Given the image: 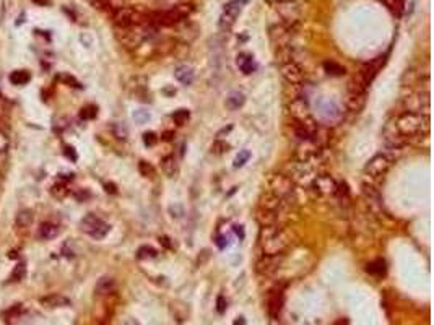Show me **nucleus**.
<instances>
[{"instance_id": "51", "label": "nucleus", "mask_w": 434, "mask_h": 325, "mask_svg": "<svg viewBox=\"0 0 434 325\" xmlns=\"http://www.w3.org/2000/svg\"><path fill=\"white\" fill-rule=\"evenodd\" d=\"M235 325H244V319H242V317H239V320H236V322H235Z\"/></svg>"}, {"instance_id": "50", "label": "nucleus", "mask_w": 434, "mask_h": 325, "mask_svg": "<svg viewBox=\"0 0 434 325\" xmlns=\"http://www.w3.org/2000/svg\"><path fill=\"white\" fill-rule=\"evenodd\" d=\"M171 137H173V133H171V132H166L164 135H163V140H171Z\"/></svg>"}, {"instance_id": "43", "label": "nucleus", "mask_w": 434, "mask_h": 325, "mask_svg": "<svg viewBox=\"0 0 434 325\" xmlns=\"http://www.w3.org/2000/svg\"><path fill=\"white\" fill-rule=\"evenodd\" d=\"M143 142H145V145L153 146L155 143L158 142V137H156V133H153V132H146V133H143Z\"/></svg>"}, {"instance_id": "8", "label": "nucleus", "mask_w": 434, "mask_h": 325, "mask_svg": "<svg viewBox=\"0 0 434 325\" xmlns=\"http://www.w3.org/2000/svg\"><path fill=\"white\" fill-rule=\"evenodd\" d=\"M402 106L405 112L412 114H428L429 111V93L428 91H418L407 94L402 99Z\"/></svg>"}, {"instance_id": "24", "label": "nucleus", "mask_w": 434, "mask_h": 325, "mask_svg": "<svg viewBox=\"0 0 434 325\" xmlns=\"http://www.w3.org/2000/svg\"><path fill=\"white\" fill-rule=\"evenodd\" d=\"M174 76H176V80L187 87V85H192V81H194V70L187 65L178 67L174 72Z\"/></svg>"}, {"instance_id": "36", "label": "nucleus", "mask_w": 434, "mask_h": 325, "mask_svg": "<svg viewBox=\"0 0 434 325\" xmlns=\"http://www.w3.org/2000/svg\"><path fill=\"white\" fill-rule=\"evenodd\" d=\"M189 117H190V114L187 109H179V111H176L173 114V121L176 124H179V126H184V124L189 121Z\"/></svg>"}, {"instance_id": "1", "label": "nucleus", "mask_w": 434, "mask_h": 325, "mask_svg": "<svg viewBox=\"0 0 434 325\" xmlns=\"http://www.w3.org/2000/svg\"><path fill=\"white\" fill-rule=\"evenodd\" d=\"M296 241L293 229L285 226H264L259 234V246L264 255H280Z\"/></svg>"}, {"instance_id": "42", "label": "nucleus", "mask_w": 434, "mask_h": 325, "mask_svg": "<svg viewBox=\"0 0 434 325\" xmlns=\"http://www.w3.org/2000/svg\"><path fill=\"white\" fill-rule=\"evenodd\" d=\"M133 119H135L138 124H145L150 121V114H148V111H135L133 112Z\"/></svg>"}, {"instance_id": "13", "label": "nucleus", "mask_w": 434, "mask_h": 325, "mask_svg": "<svg viewBox=\"0 0 434 325\" xmlns=\"http://www.w3.org/2000/svg\"><path fill=\"white\" fill-rule=\"evenodd\" d=\"M321 146L312 140H299L296 146V160L301 162H312L317 158Z\"/></svg>"}, {"instance_id": "39", "label": "nucleus", "mask_w": 434, "mask_h": 325, "mask_svg": "<svg viewBox=\"0 0 434 325\" xmlns=\"http://www.w3.org/2000/svg\"><path fill=\"white\" fill-rule=\"evenodd\" d=\"M98 114L96 106H85L82 111H80V117L85 119V121H90V119H94Z\"/></svg>"}, {"instance_id": "23", "label": "nucleus", "mask_w": 434, "mask_h": 325, "mask_svg": "<svg viewBox=\"0 0 434 325\" xmlns=\"http://www.w3.org/2000/svg\"><path fill=\"white\" fill-rule=\"evenodd\" d=\"M41 303L44 304L46 307H67V306H70V299L62 294H51V296L42 298Z\"/></svg>"}, {"instance_id": "25", "label": "nucleus", "mask_w": 434, "mask_h": 325, "mask_svg": "<svg viewBox=\"0 0 434 325\" xmlns=\"http://www.w3.org/2000/svg\"><path fill=\"white\" fill-rule=\"evenodd\" d=\"M236 64L241 69L242 73H246V75H249L255 70L254 59H252V55H249V54H239L236 59Z\"/></svg>"}, {"instance_id": "30", "label": "nucleus", "mask_w": 434, "mask_h": 325, "mask_svg": "<svg viewBox=\"0 0 434 325\" xmlns=\"http://www.w3.org/2000/svg\"><path fill=\"white\" fill-rule=\"evenodd\" d=\"M366 103V94H350V98H348V108L351 109V111H361Z\"/></svg>"}, {"instance_id": "34", "label": "nucleus", "mask_w": 434, "mask_h": 325, "mask_svg": "<svg viewBox=\"0 0 434 325\" xmlns=\"http://www.w3.org/2000/svg\"><path fill=\"white\" fill-rule=\"evenodd\" d=\"M382 2L387 5V8L394 15L400 17L405 10V0H382Z\"/></svg>"}, {"instance_id": "4", "label": "nucleus", "mask_w": 434, "mask_h": 325, "mask_svg": "<svg viewBox=\"0 0 434 325\" xmlns=\"http://www.w3.org/2000/svg\"><path fill=\"white\" fill-rule=\"evenodd\" d=\"M194 12L192 5H187V3H182V5H176L171 10H164V12H156V13H150V23L155 28L158 26H174L178 23L184 21L190 13Z\"/></svg>"}, {"instance_id": "18", "label": "nucleus", "mask_w": 434, "mask_h": 325, "mask_svg": "<svg viewBox=\"0 0 434 325\" xmlns=\"http://www.w3.org/2000/svg\"><path fill=\"white\" fill-rule=\"evenodd\" d=\"M269 314L271 317H278L281 312V307H283V289L281 288H275L270 291L269 294Z\"/></svg>"}, {"instance_id": "10", "label": "nucleus", "mask_w": 434, "mask_h": 325, "mask_svg": "<svg viewBox=\"0 0 434 325\" xmlns=\"http://www.w3.org/2000/svg\"><path fill=\"white\" fill-rule=\"evenodd\" d=\"M247 3V0H231V2L226 3L225 10H223L221 17H220V28L221 30H230V28L235 25L237 17L241 15L242 7Z\"/></svg>"}, {"instance_id": "6", "label": "nucleus", "mask_w": 434, "mask_h": 325, "mask_svg": "<svg viewBox=\"0 0 434 325\" xmlns=\"http://www.w3.org/2000/svg\"><path fill=\"white\" fill-rule=\"evenodd\" d=\"M269 192L278 195L280 199L291 205L289 200L294 197V181L291 178H288L286 174H273L269 181Z\"/></svg>"}, {"instance_id": "5", "label": "nucleus", "mask_w": 434, "mask_h": 325, "mask_svg": "<svg viewBox=\"0 0 434 325\" xmlns=\"http://www.w3.org/2000/svg\"><path fill=\"white\" fill-rule=\"evenodd\" d=\"M112 21L116 28H126L132 25H151L148 15H143V13L128 7H121L117 10H114Z\"/></svg>"}, {"instance_id": "32", "label": "nucleus", "mask_w": 434, "mask_h": 325, "mask_svg": "<svg viewBox=\"0 0 434 325\" xmlns=\"http://www.w3.org/2000/svg\"><path fill=\"white\" fill-rule=\"evenodd\" d=\"M324 70H326L328 75H335V76H340L345 73V67L337 64V62H333V60L324 62Z\"/></svg>"}, {"instance_id": "27", "label": "nucleus", "mask_w": 434, "mask_h": 325, "mask_svg": "<svg viewBox=\"0 0 434 325\" xmlns=\"http://www.w3.org/2000/svg\"><path fill=\"white\" fill-rule=\"evenodd\" d=\"M8 146H10V142H8V137L0 130V169L7 164L8 160Z\"/></svg>"}, {"instance_id": "49", "label": "nucleus", "mask_w": 434, "mask_h": 325, "mask_svg": "<svg viewBox=\"0 0 434 325\" xmlns=\"http://www.w3.org/2000/svg\"><path fill=\"white\" fill-rule=\"evenodd\" d=\"M35 3H39V5H49L51 0H33Z\"/></svg>"}, {"instance_id": "17", "label": "nucleus", "mask_w": 434, "mask_h": 325, "mask_svg": "<svg viewBox=\"0 0 434 325\" xmlns=\"http://www.w3.org/2000/svg\"><path fill=\"white\" fill-rule=\"evenodd\" d=\"M289 114L293 116L294 121H306V119L311 117V111H309V104L304 101L303 98H296L293 99L291 104H289Z\"/></svg>"}, {"instance_id": "38", "label": "nucleus", "mask_w": 434, "mask_h": 325, "mask_svg": "<svg viewBox=\"0 0 434 325\" xmlns=\"http://www.w3.org/2000/svg\"><path fill=\"white\" fill-rule=\"evenodd\" d=\"M228 150H230V145H228L226 142H223V140H217L212 145V153H213V155H223V153H226Z\"/></svg>"}, {"instance_id": "45", "label": "nucleus", "mask_w": 434, "mask_h": 325, "mask_svg": "<svg viewBox=\"0 0 434 325\" xmlns=\"http://www.w3.org/2000/svg\"><path fill=\"white\" fill-rule=\"evenodd\" d=\"M60 80H62V81H65V83H69L70 87H73V88H80V83L73 78V76H70V75H62V76H60Z\"/></svg>"}, {"instance_id": "35", "label": "nucleus", "mask_w": 434, "mask_h": 325, "mask_svg": "<svg viewBox=\"0 0 434 325\" xmlns=\"http://www.w3.org/2000/svg\"><path fill=\"white\" fill-rule=\"evenodd\" d=\"M158 255V252H156L153 247H148V246H143L138 249L137 252V257L140 260H145V259H155V257Z\"/></svg>"}, {"instance_id": "33", "label": "nucleus", "mask_w": 434, "mask_h": 325, "mask_svg": "<svg viewBox=\"0 0 434 325\" xmlns=\"http://www.w3.org/2000/svg\"><path fill=\"white\" fill-rule=\"evenodd\" d=\"M138 171H140V174L146 179H153L156 176L155 166L148 161H140V162H138Z\"/></svg>"}, {"instance_id": "28", "label": "nucleus", "mask_w": 434, "mask_h": 325, "mask_svg": "<svg viewBox=\"0 0 434 325\" xmlns=\"http://www.w3.org/2000/svg\"><path fill=\"white\" fill-rule=\"evenodd\" d=\"M30 80H31V75L28 70H15L10 73V81L13 85H17V87H23Z\"/></svg>"}, {"instance_id": "41", "label": "nucleus", "mask_w": 434, "mask_h": 325, "mask_svg": "<svg viewBox=\"0 0 434 325\" xmlns=\"http://www.w3.org/2000/svg\"><path fill=\"white\" fill-rule=\"evenodd\" d=\"M112 130H114V135L117 138H121V140H126L127 138V128L124 127L122 124H114Z\"/></svg>"}, {"instance_id": "37", "label": "nucleus", "mask_w": 434, "mask_h": 325, "mask_svg": "<svg viewBox=\"0 0 434 325\" xmlns=\"http://www.w3.org/2000/svg\"><path fill=\"white\" fill-rule=\"evenodd\" d=\"M51 194L54 195L55 199H64L65 195L69 194V190H67V185L64 182H59L51 189Z\"/></svg>"}, {"instance_id": "21", "label": "nucleus", "mask_w": 434, "mask_h": 325, "mask_svg": "<svg viewBox=\"0 0 434 325\" xmlns=\"http://www.w3.org/2000/svg\"><path fill=\"white\" fill-rule=\"evenodd\" d=\"M114 289H116V281H114L111 276H103V278L98 280L94 293L98 296H108V294L114 293Z\"/></svg>"}, {"instance_id": "52", "label": "nucleus", "mask_w": 434, "mask_h": 325, "mask_svg": "<svg viewBox=\"0 0 434 325\" xmlns=\"http://www.w3.org/2000/svg\"><path fill=\"white\" fill-rule=\"evenodd\" d=\"M106 187H108V192H116V189H114V185H109V184H108Z\"/></svg>"}, {"instance_id": "29", "label": "nucleus", "mask_w": 434, "mask_h": 325, "mask_svg": "<svg viewBox=\"0 0 434 325\" xmlns=\"http://www.w3.org/2000/svg\"><path fill=\"white\" fill-rule=\"evenodd\" d=\"M244 101H246L244 94L239 93V91H235L226 98V106L230 109H233V111H236V109H239L242 104H244Z\"/></svg>"}, {"instance_id": "12", "label": "nucleus", "mask_w": 434, "mask_h": 325, "mask_svg": "<svg viewBox=\"0 0 434 325\" xmlns=\"http://www.w3.org/2000/svg\"><path fill=\"white\" fill-rule=\"evenodd\" d=\"M382 137H384V142L387 143L390 148H395V150H400V148H402L405 143L408 142L407 138H405L402 133L398 132V128L394 122V119H390V121L384 126Z\"/></svg>"}, {"instance_id": "53", "label": "nucleus", "mask_w": 434, "mask_h": 325, "mask_svg": "<svg viewBox=\"0 0 434 325\" xmlns=\"http://www.w3.org/2000/svg\"><path fill=\"white\" fill-rule=\"evenodd\" d=\"M0 98H2V96H0Z\"/></svg>"}, {"instance_id": "46", "label": "nucleus", "mask_w": 434, "mask_h": 325, "mask_svg": "<svg viewBox=\"0 0 434 325\" xmlns=\"http://www.w3.org/2000/svg\"><path fill=\"white\" fill-rule=\"evenodd\" d=\"M217 304H218V312L220 314H223L226 310V301H225V298H223V296H218V301H217Z\"/></svg>"}, {"instance_id": "16", "label": "nucleus", "mask_w": 434, "mask_h": 325, "mask_svg": "<svg viewBox=\"0 0 434 325\" xmlns=\"http://www.w3.org/2000/svg\"><path fill=\"white\" fill-rule=\"evenodd\" d=\"M280 72H281V76L291 85H299L304 78L303 69L296 64V62H286V64H281Z\"/></svg>"}, {"instance_id": "26", "label": "nucleus", "mask_w": 434, "mask_h": 325, "mask_svg": "<svg viewBox=\"0 0 434 325\" xmlns=\"http://www.w3.org/2000/svg\"><path fill=\"white\" fill-rule=\"evenodd\" d=\"M33 212L31 210H21L20 213L17 215V226L20 229H28L33 224Z\"/></svg>"}, {"instance_id": "44", "label": "nucleus", "mask_w": 434, "mask_h": 325, "mask_svg": "<svg viewBox=\"0 0 434 325\" xmlns=\"http://www.w3.org/2000/svg\"><path fill=\"white\" fill-rule=\"evenodd\" d=\"M23 276H25V265L23 264H20L15 269V271H13V275H12V280H15V281H20Z\"/></svg>"}, {"instance_id": "19", "label": "nucleus", "mask_w": 434, "mask_h": 325, "mask_svg": "<svg viewBox=\"0 0 434 325\" xmlns=\"http://www.w3.org/2000/svg\"><path fill=\"white\" fill-rule=\"evenodd\" d=\"M369 83L363 78V75L358 72L351 76V80L348 81V93L350 94H366L368 91Z\"/></svg>"}, {"instance_id": "2", "label": "nucleus", "mask_w": 434, "mask_h": 325, "mask_svg": "<svg viewBox=\"0 0 434 325\" xmlns=\"http://www.w3.org/2000/svg\"><path fill=\"white\" fill-rule=\"evenodd\" d=\"M394 122L397 126L398 132L407 138L426 135L429 130V117L428 114H412L403 112L400 116L394 117Z\"/></svg>"}, {"instance_id": "9", "label": "nucleus", "mask_w": 434, "mask_h": 325, "mask_svg": "<svg viewBox=\"0 0 434 325\" xmlns=\"http://www.w3.org/2000/svg\"><path fill=\"white\" fill-rule=\"evenodd\" d=\"M392 166V160L387 155H376L364 166V176L369 179H379L387 174V171Z\"/></svg>"}, {"instance_id": "40", "label": "nucleus", "mask_w": 434, "mask_h": 325, "mask_svg": "<svg viewBox=\"0 0 434 325\" xmlns=\"http://www.w3.org/2000/svg\"><path fill=\"white\" fill-rule=\"evenodd\" d=\"M251 158V153L247 151V150H244V151H241L239 155L236 156V160H235V166L236 168H241V166H244L246 162H247V160H249Z\"/></svg>"}, {"instance_id": "22", "label": "nucleus", "mask_w": 434, "mask_h": 325, "mask_svg": "<svg viewBox=\"0 0 434 325\" xmlns=\"http://www.w3.org/2000/svg\"><path fill=\"white\" fill-rule=\"evenodd\" d=\"M161 169H163L166 178H169V179L178 178V174H179V166H178V161L174 160V156H166L164 160L161 161Z\"/></svg>"}, {"instance_id": "31", "label": "nucleus", "mask_w": 434, "mask_h": 325, "mask_svg": "<svg viewBox=\"0 0 434 325\" xmlns=\"http://www.w3.org/2000/svg\"><path fill=\"white\" fill-rule=\"evenodd\" d=\"M366 270H368V273L374 275V276H384L385 275V262L382 259H378V260L371 262Z\"/></svg>"}, {"instance_id": "3", "label": "nucleus", "mask_w": 434, "mask_h": 325, "mask_svg": "<svg viewBox=\"0 0 434 325\" xmlns=\"http://www.w3.org/2000/svg\"><path fill=\"white\" fill-rule=\"evenodd\" d=\"M156 28L153 25H132L126 28H116V37L124 47L135 49L142 46L143 41H146L150 36H153Z\"/></svg>"}, {"instance_id": "48", "label": "nucleus", "mask_w": 434, "mask_h": 325, "mask_svg": "<svg viewBox=\"0 0 434 325\" xmlns=\"http://www.w3.org/2000/svg\"><path fill=\"white\" fill-rule=\"evenodd\" d=\"M267 3H270V5H281V3H286V2H293V0H265Z\"/></svg>"}, {"instance_id": "14", "label": "nucleus", "mask_w": 434, "mask_h": 325, "mask_svg": "<svg viewBox=\"0 0 434 325\" xmlns=\"http://www.w3.org/2000/svg\"><path fill=\"white\" fill-rule=\"evenodd\" d=\"M311 184H312V187L317 194L326 195V197H327V195H335L338 182L332 178V176L324 174V176H316Z\"/></svg>"}, {"instance_id": "47", "label": "nucleus", "mask_w": 434, "mask_h": 325, "mask_svg": "<svg viewBox=\"0 0 434 325\" xmlns=\"http://www.w3.org/2000/svg\"><path fill=\"white\" fill-rule=\"evenodd\" d=\"M64 155L69 156L72 161H75V160H77V155H75V151H73V148H72V146H65Z\"/></svg>"}, {"instance_id": "7", "label": "nucleus", "mask_w": 434, "mask_h": 325, "mask_svg": "<svg viewBox=\"0 0 434 325\" xmlns=\"http://www.w3.org/2000/svg\"><path fill=\"white\" fill-rule=\"evenodd\" d=\"M80 229H82L85 234L91 236L93 239H103L108 236L111 226H109L103 218H99L98 215L90 213L80 221Z\"/></svg>"}, {"instance_id": "15", "label": "nucleus", "mask_w": 434, "mask_h": 325, "mask_svg": "<svg viewBox=\"0 0 434 325\" xmlns=\"http://www.w3.org/2000/svg\"><path fill=\"white\" fill-rule=\"evenodd\" d=\"M283 262V254L280 255H262V259L257 262V271L260 275H271L280 269Z\"/></svg>"}, {"instance_id": "20", "label": "nucleus", "mask_w": 434, "mask_h": 325, "mask_svg": "<svg viewBox=\"0 0 434 325\" xmlns=\"http://www.w3.org/2000/svg\"><path fill=\"white\" fill-rule=\"evenodd\" d=\"M60 233V228L57 226V224L51 223V221H46L42 223L39 229H37V236H39V239H42V241H51V239H55L57 236H59Z\"/></svg>"}, {"instance_id": "11", "label": "nucleus", "mask_w": 434, "mask_h": 325, "mask_svg": "<svg viewBox=\"0 0 434 325\" xmlns=\"http://www.w3.org/2000/svg\"><path fill=\"white\" fill-rule=\"evenodd\" d=\"M293 31H294V26L280 23V25H273L270 28L269 35H270L271 42H273L276 47H288V46H291Z\"/></svg>"}]
</instances>
